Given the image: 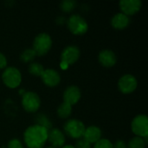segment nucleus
<instances>
[{
  "instance_id": "1",
  "label": "nucleus",
  "mask_w": 148,
  "mask_h": 148,
  "mask_svg": "<svg viewBox=\"0 0 148 148\" xmlns=\"http://www.w3.org/2000/svg\"><path fill=\"white\" fill-rule=\"evenodd\" d=\"M48 129L39 125L29 127L24 134L23 140L28 148H42L48 140Z\"/></svg>"
},
{
  "instance_id": "2",
  "label": "nucleus",
  "mask_w": 148,
  "mask_h": 148,
  "mask_svg": "<svg viewBox=\"0 0 148 148\" xmlns=\"http://www.w3.org/2000/svg\"><path fill=\"white\" fill-rule=\"evenodd\" d=\"M51 46L52 39L50 36L47 33H40L35 37L32 49L37 56H42L49 51Z\"/></svg>"
},
{
  "instance_id": "3",
  "label": "nucleus",
  "mask_w": 148,
  "mask_h": 148,
  "mask_svg": "<svg viewBox=\"0 0 148 148\" xmlns=\"http://www.w3.org/2000/svg\"><path fill=\"white\" fill-rule=\"evenodd\" d=\"M67 24H68V28L69 31L72 34L77 35V36L84 35L88 31V25L86 20L78 14L70 16L69 18L68 19Z\"/></svg>"
},
{
  "instance_id": "4",
  "label": "nucleus",
  "mask_w": 148,
  "mask_h": 148,
  "mask_svg": "<svg viewBox=\"0 0 148 148\" xmlns=\"http://www.w3.org/2000/svg\"><path fill=\"white\" fill-rule=\"evenodd\" d=\"M65 134L72 139H81L83 137L85 132V125L79 120L70 119L63 126Z\"/></svg>"
},
{
  "instance_id": "5",
  "label": "nucleus",
  "mask_w": 148,
  "mask_h": 148,
  "mask_svg": "<svg viewBox=\"0 0 148 148\" xmlns=\"http://www.w3.org/2000/svg\"><path fill=\"white\" fill-rule=\"evenodd\" d=\"M2 80L5 86L10 88H16L22 82V75L20 71L14 67H9L4 69L2 74Z\"/></svg>"
},
{
  "instance_id": "6",
  "label": "nucleus",
  "mask_w": 148,
  "mask_h": 148,
  "mask_svg": "<svg viewBox=\"0 0 148 148\" xmlns=\"http://www.w3.org/2000/svg\"><path fill=\"white\" fill-rule=\"evenodd\" d=\"M41 105V101L37 94L26 92L22 96V106L28 113H36Z\"/></svg>"
},
{
  "instance_id": "7",
  "label": "nucleus",
  "mask_w": 148,
  "mask_h": 148,
  "mask_svg": "<svg viewBox=\"0 0 148 148\" xmlns=\"http://www.w3.org/2000/svg\"><path fill=\"white\" fill-rule=\"evenodd\" d=\"M132 131L137 137L146 138L148 136V118L147 115L140 114L136 116L131 124Z\"/></svg>"
},
{
  "instance_id": "8",
  "label": "nucleus",
  "mask_w": 148,
  "mask_h": 148,
  "mask_svg": "<svg viewBox=\"0 0 148 148\" xmlns=\"http://www.w3.org/2000/svg\"><path fill=\"white\" fill-rule=\"evenodd\" d=\"M138 82L136 78L132 75H124L121 77L118 82L119 90L123 94H130L133 93L137 88Z\"/></svg>"
},
{
  "instance_id": "9",
  "label": "nucleus",
  "mask_w": 148,
  "mask_h": 148,
  "mask_svg": "<svg viewBox=\"0 0 148 148\" xmlns=\"http://www.w3.org/2000/svg\"><path fill=\"white\" fill-rule=\"evenodd\" d=\"M80 57V49L78 47L70 45L66 47L61 54V62H64L69 66L74 64Z\"/></svg>"
},
{
  "instance_id": "10",
  "label": "nucleus",
  "mask_w": 148,
  "mask_h": 148,
  "mask_svg": "<svg viewBox=\"0 0 148 148\" xmlns=\"http://www.w3.org/2000/svg\"><path fill=\"white\" fill-rule=\"evenodd\" d=\"M121 13L126 16H133L136 14L141 8L142 3L140 0H122L119 3Z\"/></svg>"
},
{
  "instance_id": "11",
  "label": "nucleus",
  "mask_w": 148,
  "mask_h": 148,
  "mask_svg": "<svg viewBox=\"0 0 148 148\" xmlns=\"http://www.w3.org/2000/svg\"><path fill=\"white\" fill-rule=\"evenodd\" d=\"M54 148H62L65 145V135L57 128H50L48 131V140Z\"/></svg>"
},
{
  "instance_id": "12",
  "label": "nucleus",
  "mask_w": 148,
  "mask_h": 148,
  "mask_svg": "<svg viewBox=\"0 0 148 148\" xmlns=\"http://www.w3.org/2000/svg\"><path fill=\"white\" fill-rule=\"evenodd\" d=\"M41 78L46 86L51 88L57 86L61 82V76L59 73L53 69H44L42 75H41Z\"/></svg>"
},
{
  "instance_id": "13",
  "label": "nucleus",
  "mask_w": 148,
  "mask_h": 148,
  "mask_svg": "<svg viewBox=\"0 0 148 148\" xmlns=\"http://www.w3.org/2000/svg\"><path fill=\"white\" fill-rule=\"evenodd\" d=\"M81 99V90L76 86L68 87L63 93V102L73 106Z\"/></svg>"
},
{
  "instance_id": "14",
  "label": "nucleus",
  "mask_w": 148,
  "mask_h": 148,
  "mask_svg": "<svg viewBox=\"0 0 148 148\" xmlns=\"http://www.w3.org/2000/svg\"><path fill=\"white\" fill-rule=\"evenodd\" d=\"M98 60L100 63L106 67V68H110L115 65L116 63V56L114 53V51L109 50V49H104L99 53L98 56Z\"/></svg>"
},
{
  "instance_id": "15",
  "label": "nucleus",
  "mask_w": 148,
  "mask_h": 148,
  "mask_svg": "<svg viewBox=\"0 0 148 148\" xmlns=\"http://www.w3.org/2000/svg\"><path fill=\"white\" fill-rule=\"evenodd\" d=\"M101 130L95 126H90L85 129L83 138L90 144L96 143L101 140Z\"/></svg>"
},
{
  "instance_id": "16",
  "label": "nucleus",
  "mask_w": 148,
  "mask_h": 148,
  "mask_svg": "<svg viewBox=\"0 0 148 148\" xmlns=\"http://www.w3.org/2000/svg\"><path fill=\"white\" fill-rule=\"evenodd\" d=\"M129 23V17L123 13H117L111 19V24L116 29H123L127 28Z\"/></svg>"
},
{
  "instance_id": "17",
  "label": "nucleus",
  "mask_w": 148,
  "mask_h": 148,
  "mask_svg": "<svg viewBox=\"0 0 148 148\" xmlns=\"http://www.w3.org/2000/svg\"><path fill=\"white\" fill-rule=\"evenodd\" d=\"M57 115L61 119H67L72 114V106L68 103L62 102L57 108Z\"/></svg>"
},
{
  "instance_id": "18",
  "label": "nucleus",
  "mask_w": 148,
  "mask_h": 148,
  "mask_svg": "<svg viewBox=\"0 0 148 148\" xmlns=\"http://www.w3.org/2000/svg\"><path fill=\"white\" fill-rule=\"evenodd\" d=\"M36 56V52L33 50V49H26L25 50H23L20 56V59L22 62H32L35 57Z\"/></svg>"
},
{
  "instance_id": "19",
  "label": "nucleus",
  "mask_w": 148,
  "mask_h": 148,
  "mask_svg": "<svg viewBox=\"0 0 148 148\" xmlns=\"http://www.w3.org/2000/svg\"><path fill=\"white\" fill-rule=\"evenodd\" d=\"M44 68L38 62H31L29 66V72L35 76H40L42 75Z\"/></svg>"
},
{
  "instance_id": "20",
  "label": "nucleus",
  "mask_w": 148,
  "mask_h": 148,
  "mask_svg": "<svg viewBox=\"0 0 148 148\" xmlns=\"http://www.w3.org/2000/svg\"><path fill=\"white\" fill-rule=\"evenodd\" d=\"M146 142L143 138L140 137H134L127 146V148H145Z\"/></svg>"
},
{
  "instance_id": "21",
  "label": "nucleus",
  "mask_w": 148,
  "mask_h": 148,
  "mask_svg": "<svg viewBox=\"0 0 148 148\" xmlns=\"http://www.w3.org/2000/svg\"><path fill=\"white\" fill-rule=\"evenodd\" d=\"M76 6V2L74 0H64L61 3L60 8L63 12L69 13L72 11Z\"/></svg>"
},
{
  "instance_id": "22",
  "label": "nucleus",
  "mask_w": 148,
  "mask_h": 148,
  "mask_svg": "<svg viewBox=\"0 0 148 148\" xmlns=\"http://www.w3.org/2000/svg\"><path fill=\"white\" fill-rule=\"evenodd\" d=\"M94 148H113V144L107 139H101L96 143H95Z\"/></svg>"
},
{
  "instance_id": "23",
  "label": "nucleus",
  "mask_w": 148,
  "mask_h": 148,
  "mask_svg": "<svg viewBox=\"0 0 148 148\" xmlns=\"http://www.w3.org/2000/svg\"><path fill=\"white\" fill-rule=\"evenodd\" d=\"M37 124L36 125H39V126H42V127H44L45 128H47L48 130L50 129L51 127V123L49 121L48 118L42 114H40L37 118Z\"/></svg>"
},
{
  "instance_id": "24",
  "label": "nucleus",
  "mask_w": 148,
  "mask_h": 148,
  "mask_svg": "<svg viewBox=\"0 0 148 148\" xmlns=\"http://www.w3.org/2000/svg\"><path fill=\"white\" fill-rule=\"evenodd\" d=\"M75 148H91V144L88 143L83 137L79 139L76 143Z\"/></svg>"
},
{
  "instance_id": "25",
  "label": "nucleus",
  "mask_w": 148,
  "mask_h": 148,
  "mask_svg": "<svg viewBox=\"0 0 148 148\" xmlns=\"http://www.w3.org/2000/svg\"><path fill=\"white\" fill-rule=\"evenodd\" d=\"M8 148H23V146L19 140L12 139L8 143Z\"/></svg>"
},
{
  "instance_id": "26",
  "label": "nucleus",
  "mask_w": 148,
  "mask_h": 148,
  "mask_svg": "<svg viewBox=\"0 0 148 148\" xmlns=\"http://www.w3.org/2000/svg\"><path fill=\"white\" fill-rule=\"evenodd\" d=\"M6 66H7V59L5 56L0 52V69H5Z\"/></svg>"
},
{
  "instance_id": "27",
  "label": "nucleus",
  "mask_w": 148,
  "mask_h": 148,
  "mask_svg": "<svg viewBox=\"0 0 148 148\" xmlns=\"http://www.w3.org/2000/svg\"><path fill=\"white\" fill-rule=\"evenodd\" d=\"M113 148H127V144L123 140H118L113 145Z\"/></svg>"
},
{
  "instance_id": "28",
  "label": "nucleus",
  "mask_w": 148,
  "mask_h": 148,
  "mask_svg": "<svg viewBox=\"0 0 148 148\" xmlns=\"http://www.w3.org/2000/svg\"><path fill=\"white\" fill-rule=\"evenodd\" d=\"M60 66H61V68H62V69H67L69 68V65L66 64V63H64V62H61Z\"/></svg>"
},
{
  "instance_id": "29",
  "label": "nucleus",
  "mask_w": 148,
  "mask_h": 148,
  "mask_svg": "<svg viewBox=\"0 0 148 148\" xmlns=\"http://www.w3.org/2000/svg\"><path fill=\"white\" fill-rule=\"evenodd\" d=\"M62 148H75V147H73L71 145H67V146H63Z\"/></svg>"
},
{
  "instance_id": "30",
  "label": "nucleus",
  "mask_w": 148,
  "mask_h": 148,
  "mask_svg": "<svg viewBox=\"0 0 148 148\" xmlns=\"http://www.w3.org/2000/svg\"><path fill=\"white\" fill-rule=\"evenodd\" d=\"M47 148H54V147H47Z\"/></svg>"
}]
</instances>
